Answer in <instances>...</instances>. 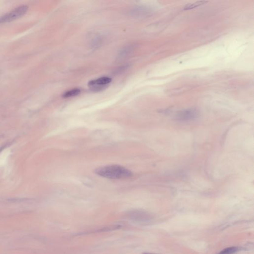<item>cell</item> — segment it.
Wrapping results in <instances>:
<instances>
[{
  "label": "cell",
  "instance_id": "cell-7",
  "mask_svg": "<svg viewBox=\"0 0 254 254\" xmlns=\"http://www.w3.org/2000/svg\"><path fill=\"white\" fill-rule=\"evenodd\" d=\"M240 250V248L237 247H231L223 249L220 252L219 254H233Z\"/></svg>",
  "mask_w": 254,
  "mask_h": 254
},
{
  "label": "cell",
  "instance_id": "cell-5",
  "mask_svg": "<svg viewBox=\"0 0 254 254\" xmlns=\"http://www.w3.org/2000/svg\"><path fill=\"white\" fill-rule=\"evenodd\" d=\"M208 2L206 1H197L195 2V3H192V4H189L186 5L184 9V10H190V9H193L196 8L197 7H200V5L205 4L208 3Z\"/></svg>",
  "mask_w": 254,
  "mask_h": 254
},
{
  "label": "cell",
  "instance_id": "cell-6",
  "mask_svg": "<svg viewBox=\"0 0 254 254\" xmlns=\"http://www.w3.org/2000/svg\"><path fill=\"white\" fill-rule=\"evenodd\" d=\"M80 93H81V91L80 89L74 88V89L67 91V92H65L63 95V97L64 98H72L73 96H77Z\"/></svg>",
  "mask_w": 254,
  "mask_h": 254
},
{
  "label": "cell",
  "instance_id": "cell-4",
  "mask_svg": "<svg viewBox=\"0 0 254 254\" xmlns=\"http://www.w3.org/2000/svg\"><path fill=\"white\" fill-rule=\"evenodd\" d=\"M197 111L195 109L186 110L179 113L177 115V118L179 120L188 121L194 119L197 116Z\"/></svg>",
  "mask_w": 254,
  "mask_h": 254
},
{
  "label": "cell",
  "instance_id": "cell-3",
  "mask_svg": "<svg viewBox=\"0 0 254 254\" xmlns=\"http://www.w3.org/2000/svg\"><path fill=\"white\" fill-rule=\"evenodd\" d=\"M111 78L103 77L92 80L88 83V86L93 91H100L104 89L106 85L111 83Z\"/></svg>",
  "mask_w": 254,
  "mask_h": 254
},
{
  "label": "cell",
  "instance_id": "cell-1",
  "mask_svg": "<svg viewBox=\"0 0 254 254\" xmlns=\"http://www.w3.org/2000/svg\"><path fill=\"white\" fill-rule=\"evenodd\" d=\"M99 176L110 179H124L132 176V172L119 165H109L98 168L95 171Z\"/></svg>",
  "mask_w": 254,
  "mask_h": 254
},
{
  "label": "cell",
  "instance_id": "cell-2",
  "mask_svg": "<svg viewBox=\"0 0 254 254\" xmlns=\"http://www.w3.org/2000/svg\"><path fill=\"white\" fill-rule=\"evenodd\" d=\"M28 10L27 5H22L15 9V10L9 12L0 18V23L12 22L18 19L26 14Z\"/></svg>",
  "mask_w": 254,
  "mask_h": 254
},
{
  "label": "cell",
  "instance_id": "cell-8",
  "mask_svg": "<svg viewBox=\"0 0 254 254\" xmlns=\"http://www.w3.org/2000/svg\"><path fill=\"white\" fill-rule=\"evenodd\" d=\"M147 254V253H145V254Z\"/></svg>",
  "mask_w": 254,
  "mask_h": 254
}]
</instances>
